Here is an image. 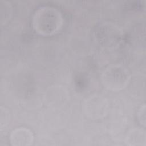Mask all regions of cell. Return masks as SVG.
<instances>
[{
  "instance_id": "6",
  "label": "cell",
  "mask_w": 146,
  "mask_h": 146,
  "mask_svg": "<svg viewBox=\"0 0 146 146\" xmlns=\"http://www.w3.org/2000/svg\"><path fill=\"white\" fill-rule=\"evenodd\" d=\"M113 27H111V26L109 27L105 24V26H100V27L99 28L98 32H100V33H99V35L100 36L99 38H100V41L102 40L106 41L105 43L106 46H110L109 40L113 41V39H114V40L116 41L119 40V34L117 33L119 31H116V29Z\"/></svg>"
},
{
  "instance_id": "5",
  "label": "cell",
  "mask_w": 146,
  "mask_h": 146,
  "mask_svg": "<svg viewBox=\"0 0 146 146\" xmlns=\"http://www.w3.org/2000/svg\"><path fill=\"white\" fill-rule=\"evenodd\" d=\"M126 143L129 145H145L146 135L145 131L140 128L131 129L126 137Z\"/></svg>"
},
{
  "instance_id": "1",
  "label": "cell",
  "mask_w": 146,
  "mask_h": 146,
  "mask_svg": "<svg viewBox=\"0 0 146 146\" xmlns=\"http://www.w3.org/2000/svg\"><path fill=\"white\" fill-rule=\"evenodd\" d=\"M63 23V15L56 8L50 6L39 7L33 15L34 29L42 35H50L58 32Z\"/></svg>"
},
{
  "instance_id": "7",
  "label": "cell",
  "mask_w": 146,
  "mask_h": 146,
  "mask_svg": "<svg viewBox=\"0 0 146 146\" xmlns=\"http://www.w3.org/2000/svg\"><path fill=\"white\" fill-rule=\"evenodd\" d=\"M9 112L8 110L2 106L0 108V127L2 128L8 124L9 120Z\"/></svg>"
},
{
  "instance_id": "8",
  "label": "cell",
  "mask_w": 146,
  "mask_h": 146,
  "mask_svg": "<svg viewBox=\"0 0 146 146\" xmlns=\"http://www.w3.org/2000/svg\"><path fill=\"white\" fill-rule=\"evenodd\" d=\"M137 117L140 124L144 126L145 125V105L141 106L137 111Z\"/></svg>"
},
{
  "instance_id": "3",
  "label": "cell",
  "mask_w": 146,
  "mask_h": 146,
  "mask_svg": "<svg viewBox=\"0 0 146 146\" xmlns=\"http://www.w3.org/2000/svg\"><path fill=\"white\" fill-rule=\"evenodd\" d=\"M84 109L87 116L98 119L106 115L108 111V102L101 95H91L85 100Z\"/></svg>"
},
{
  "instance_id": "2",
  "label": "cell",
  "mask_w": 146,
  "mask_h": 146,
  "mask_svg": "<svg viewBox=\"0 0 146 146\" xmlns=\"http://www.w3.org/2000/svg\"><path fill=\"white\" fill-rule=\"evenodd\" d=\"M130 74L123 66L111 64L103 71L101 79L104 86L108 90L119 91L125 88L130 80Z\"/></svg>"
},
{
  "instance_id": "4",
  "label": "cell",
  "mask_w": 146,
  "mask_h": 146,
  "mask_svg": "<svg viewBox=\"0 0 146 146\" xmlns=\"http://www.w3.org/2000/svg\"><path fill=\"white\" fill-rule=\"evenodd\" d=\"M10 141L11 144L14 146H28L33 144L34 135L29 128L19 127L12 131Z\"/></svg>"
}]
</instances>
